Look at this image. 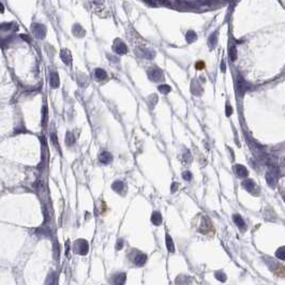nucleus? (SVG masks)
Masks as SVG:
<instances>
[{"label":"nucleus","mask_w":285,"mask_h":285,"mask_svg":"<svg viewBox=\"0 0 285 285\" xmlns=\"http://www.w3.org/2000/svg\"><path fill=\"white\" fill-rule=\"evenodd\" d=\"M198 232L205 235L208 234H213V227H212L211 221L207 218V217H203L200 219V223L198 226Z\"/></svg>","instance_id":"f257e3e1"},{"label":"nucleus","mask_w":285,"mask_h":285,"mask_svg":"<svg viewBox=\"0 0 285 285\" xmlns=\"http://www.w3.org/2000/svg\"><path fill=\"white\" fill-rule=\"evenodd\" d=\"M74 251L77 253V254H80V255H86L88 251H89V244L86 240L84 239H78L75 244H74Z\"/></svg>","instance_id":"f03ea898"},{"label":"nucleus","mask_w":285,"mask_h":285,"mask_svg":"<svg viewBox=\"0 0 285 285\" xmlns=\"http://www.w3.org/2000/svg\"><path fill=\"white\" fill-rule=\"evenodd\" d=\"M148 76L152 82H162L164 80L163 72L159 68H152L148 71Z\"/></svg>","instance_id":"7ed1b4c3"},{"label":"nucleus","mask_w":285,"mask_h":285,"mask_svg":"<svg viewBox=\"0 0 285 285\" xmlns=\"http://www.w3.org/2000/svg\"><path fill=\"white\" fill-rule=\"evenodd\" d=\"M32 32L38 39H44L46 36V28L44 25L41 24H34L32 26Z\"/></svg>","instance_id":"20e7f679"},{"label":"nucleus","mask_w":285,"mask_h":285,"mask_svg":"<svg viewBox=\"0 0 285 285\" xmlns=\"http://www.w3.org/2000/svg\"><path fill=\"white\" fill-rule=\"evenodd\" d=\"M236 88H237V92L240 96H243L245 92V90L248 89V85L245 83V80H243V77H241L240 75H238L237 80H236Z\"/></svg>","instance_id":"39448f33"},{"label":"nucleus","mask_w":285,"mask_h":285,"mask_svg":"<svg viewBox=\"0 0 285 285\" xmlns=\"http://www.w3.org/2000/svg\"><path fill=\"white\" fill-rule=\"evenodd\" d=\"M113 50H115L118 55H123V54H126V52H128V47H126V44L123 43L120 39H117V40L114 42Z\"/></svg>","instance_id":"423d86ee"},{"label":"nucleus","mask_w":285,"mask_h":285,"mask_svg":"<svg viewBox=\"0 0 285 285\" xmlns=\"http://www.w3.org/2000/svg\"><path fill=\"white\" fill-rule=\"evenodd\" d=\"M242 188L245 189L248 192L250 193H254L257 192V188H256V184L255 182L251 179H248V180H244V181H242Z\"/></svg>","instance_id":"0eeeda50"},{"label":"nucleus","mask_w":285,"mask_h":285,"mask_svg":"<svg viewBox=\"0 0 285 285\" xmlns=\"http://www.w3.org/2000/svg\"><path fill=\"white\" fill-rule=\"evenodd\" d=\"M234 172L236 173V175L238 176L239 178H245L249 175L247 167H244L243 165H240V164H237V165L234 166Z\"/></svg>","instance_id":"6e6552de"},{"label":"nucleus","mask_w":285,"mask_h":285,"mask_svg":"<svg viewBox=\"0 0 285 285\" xmlns=\"http://www.w3.org/2000/svg\"><path fill=\"white\" fill-rule=\"evenodd\" d=\"M146 262H147V255L146 254H144V253L139 252L133 257V263H134L136 266H138V267L144 266L145 264H146Z\"/></svg>","instance_id":"1a4fd4ad"},{"label":"nucleus","mask_w":285,"mask_h":285,"mask_svg":"<svg viewBox=\"0 0 285 285\" xmlns=\"http://www.w3.org/2000/svg\"><path fill=\"white\" fill-rule=\"evenodd\" d=\"M112 189H113L115 192L123 195V194L126 193V188L124 182H122V181H115V182H113V184H112Z\"/></svg>","instance_id":"9d476101"},{"label":"nucleus","mask_w":285,"mask_h":285,"mask_svg":"<svg viewBox=\"0 0 285 285\" xmlns=\"http://www.w3.org/2000/svg\"><path fill=\"white\" fill-rule=\"evenodd\" d=\"M99 160L100 162L103 163V164H110L113 161V156L108 151H103L99 156Z\"/></svg>","instance_id":"9b49d317"},{"label":"nucleus","mask_w":285,"mask_h":285,"mask_svg":"<svg viewBox=\"0 0 285 285\" xmlns=\"http://www.w3.org/2000/svg\"><path fill=\"white\" fill-rule=\"evenodd\" d=\"M233 220H234L235 224L238 226L239 228L241 229V231H244L245 223H244V221H243V218H242L240 214H234V216H233Z\"/></svg>","instance_id":"f8f14e48"},{"label":"nucleus","mask_w":285,"mask_h":285,"mask_svg":"<svg viewBox=\"0 0 285 285\" xmlns=\"http://www.w3.org/2000/svg\"><path fill=\"white\" fill-rule=\"evenodd\" d=\"M60 57H61L62 61L66 63V64H71V62H72V56H71L70 50H61V54H60Z\"/></svg>","instance_id":"ddd939ff"},{"label":"nucleus","mask_w":285,"mask_h":285,"mask_svg":"<svg viewBox=\"0 0 285 285\" xmlns=\"http://www.w3.org/2000/svg\"><path fill=\"white\" fill-rule=\"evenodd\" d=\"M126 282V273H117L113 277L112 283L115 284H123Z\"/></svg>","instance_id":"4468645a"},{"label":"nucleus","mask_w":285,"mask_h":285,"mask_svg":"<svg viewBox=\"0 0 285 285\" xmlns=\"http://www.w3.org/2000/svg\"><path fill=\"white\" fill-rule=\"evenodd\" d=\"M151 222L154 224L156 226H159L162 223V216L159 211H154L151 216Z\"/></svg>","instance_id":"2eb2a0df"},{"label":"nucleus","mask_w":285,"mask_h":285,"mask_svg":"<svg viewBox=\"0 0 285 285\" xmlns=\"http://www.w3.org/2000/svg\"><path fill=\"white\" fill-rule=\"evenodd\" d=\"M191 91H192V93L196 94V96H200V93L203 92V90H202L200 85L198 84V82L194 80V82L191 84Z\"/></svg>","instance_id":"dca6fc26"},{"label":"nucleus","mask_w":285,"mask_h":285,"mask_svg":"<svg viewBox=\"0 0 285 285\" xmlns=\"http://www.w3.org/2000/svg\"><path fill=\"white\" fill-rule=\"evenodd\" d=\"M166 248L168 250L169 253H174L175 252V243L173 241L172 237L169 235H166Z\"/></svg>","instance_id":"f3484780"},{"label":"nucleus","mask_w":285,"mask_h":285,"mask_svg":"<svg viewBox=\"0 0 285 285\" xmlns=\"http://www.w3.org/2000/svg\"><path fill=\"white\" fill-rule=\"evenodd\" d=\"M94 76L98 80H104L107 78V74L103 69H96L94 71Z\"/></svg>","instance_id":"a211bd4d"},{"label":"nucleus","mask_w":285,"mask_h":285,"mask_svg":"<svg viewBox=\"0 0 285 285\" xmlns=\"http://www.w3.org/2000/svg\"><path fill=\"white\" fill-rule=\"evenodd\" d=\"M50 85L54 88H57L59 86V77H58V74L56 72H53L50 74Z\"/></svg>","instance_id":"6ab92c4d"},{"label":"nucleus","mask_w":285,"mask_h":285,"mask_svg":"<svg viewBox=\"0 0 285 285\" xmlns=\"http://www.w3.org/2000/svg\"><path fill=\"white\" fill-rule=\"evenodd\" d=\"M73 33L78 38L84 37V34H85V30L80 27V25H75V26L73 27Z\"/></svg>","instance_id":"aec40b11"},{"label":"nucleus","mask_w":285,"mask_h":285,"mask_svg":"<svg viewBox=\"0 0 285 285\" xmlns=\"http://www.w3.org/2000/svg\"><path fill=\"white\" fill-rule=\"evenodd\" d=\"M196 34H195V32L194 31H188V33H187V41L189 42V43H193L194 41H196Z\"/></svg>","instance_id":"412c9836"},{"label":"nucleus","mask_w":285,"mask_h":285,"mask_svg":"<svg viewBox=\"0 0 285 285\" xmlns=\"http://www.w3.org/2000/svg\"><path fill=\"white\" fill-rule=\"evenodd\" d=\"M66 145H68V146H72L74 142H75L74 136H73V134H72L71 132H68V134H66Z\"/></svg>","instance_id":"4be33fe9"},{"label":"nucleus","mask_w":285,"mask_h":285,"mask_svg":"<svg viewBox=\"0 0 285 285\" xmlns=\"http://www.w3.org/2000/svg\"><path fill=\"white\" fill-rule=\"evenodd\" d=\"M275 256H277L279 259H281V261H284V259H285L284 247H281L280 249H278V251H277V253H275Z\"/></svg>","instance_id":"5701e85b"},{"label":"nucleus","mask_w":285,"mask_h":285,"mask_svg":"<svg viewBox=\"0 0 285 285\" xmlns=\"http://www.w3.org/2000/svg\"><path fill=\"white\" fill-rule=\"evenodd\" d=\"M159 91L162 92L163 94H166V93H169L172 91V88L168 85H161V86H159Z\"/></svg>","instance_id":"b1692460"},{"label":"nucleus","mask_w":285,"mask_h":285,"mask_svg":"<svg viewBox=\"0 0 285 285\" xmlns=\"http://www.w3.org/2000/svg\"><path fill=\"white\" fill-rule=\"evenodd\" d=\"M229 57H231L232 61H235L237 59V50H236L235 46L231 47V50H229Z\"/></svg>","instance_id":"393cba45"},{"label":"nucleus","mask_w":285,"mask_h":285,"mask_svg":"<svg viewBox=\"0 0 285 285\" xmlns=\"http://www.w3.org/2000/svg\"><path fill=\"white\" fill-rule=\"evenodd\" d=\"M266 179H267V182H268V184H270L271 187L275 186V177H273V175H272L271 173H268V174L266 175Z\"/></svg>","instance_id":"a878e982"},{"label":"nucleus","mask_w":285,"mask_h":285,"mask_svg":"<svg viewBox=\"0 0 285 285\" xmlns=\"http://www.w3.org/2000/svg\"><path fill=\"white\" fill-rule=\"evenodd\" d=\"M216 43H217V32H214L213 34H212L211 37L209 38V40H208V44L210 45L211 47H213L214 45H216Z\"/></svg>","instance_id":"bb28decb"},{"label":"nucleus","mask_w":285,"mask_h":285,"mask_svg":"<svg viewBox=\"0 0 285 285\" xmlns=\"http://www.w3.org/2000/svg\"><path fill=\"white\" fill-rule=\"evenodd\" d=\"M216 277H217V279H219L220 281H222V282H224L226 280V275H225V273L224 272H222V271H218V272H216Z\"/></svg>","instance_id":"cd10ccee"},{"label":"nucleus","mask_w":285,"mask_h":285,"mask_svg":"<svg viewBox=\"0 0 285 285\" xmlns=\"http://www.w3.org/2000/svg\"><path fill=\"white\" fill-rule=\"evenodd\" d=\"M182 178L187 181H190V180L192 179V174L190 172H183L182 173Z\"/></svg>","instance_id":"c85d7f7f"},{"label":"nucleus","mask_w":285,"mask_h":285,"mask_svg":"<svg viewBox=\"0 0 285 285\" xmlns=\"http://www.w3.org/2000/svg\"><path fill=\"white\" fill-rule=\"evenodd\" d=\"M149 101H151V107H153V106L156 105V103L158 102V98H156V94H152V96H149Z\"/></svg>","instance_id":"c756f323"},{"label":"nucleus","mask_w":285,"mask_h":285,"mask_svg":"<svg viewBox=\"0 0 285 285\" xmlns=\"http://www.w3.org/2000/svg\"><path fill=\"white\" fill-rule=\"evenodd\" d=\"M123 244H124V241H123L122 239H118L117 244H116V249L117 250H121V249L123 248Z\"/></svg>","instance_id":"7c9ffc66"},{"label":"nucleus","mask_w":285,"mask_h":285,"mask_svg":"<svg viewBox=\"0 0 285 285\" xmlns=\"http://www.w3.org/2000/svg\"><path fill=\"white\" fill-rule=\"evenodd\" d=\"M232 113H233L232 106L229 105V104H227V105H226V116H231Z\"/></svg>","instance_id":"2f4dec72"},{"label":"nucleus","mask_w":285,"mask_h":285,"mask_svg":"<svg viewBox=\"0 0 285 285\" xmlns=\"http://www.w3.org/2000/svg\"><path fill=\"white\" fill-rule=\"evenodd\" d=\"M205 68V63L203 62V61H198V62H196V69L197 70H203Z\"/></svg>","instance_id":"473e14b6"},{"label":"nucleus","mask_w":285,"mask_h":285,"mask_svg":"<svg viewBox=\"0 0 285 285\" xmlns=\"http://www.w3.org/2000/svg\"><path fill=\"white\" fill-rule=\"evenodd\" d=\"M177 190H178V183H177V182H174L172 184V193H175Z\"/></svg>","instance_id":"72a5a7b5"},{"label":"nucleus","mask_w":285,"mask_h":285,"mask_svg":"<svg viewBox=\"0 0 285 285\" xmlns=\"http://www.w3.org/2000/svg\"><path fill=\"white\" fill-rule=\"evenodd\" d=\"M3 11H4L3 4H2V3H1V2H0V13H3Z\"/></svg>","instance_id":"f704fd0d"},{"label":"nucleus","mask_w":285,"mask_h":285,"mask_svg":"<svg viewBox=\"0 0 285 285\" xmlns=\"http://www.w3.org/2000/svg\"><path fill=\"white\" fill-rule=\"evenodd\" d=\"M93 1H94L96 3H98V2H99V3H102L103 2V0H93Z\"/></svg>","instance_id":"c9c22d12"}]
</instances>
